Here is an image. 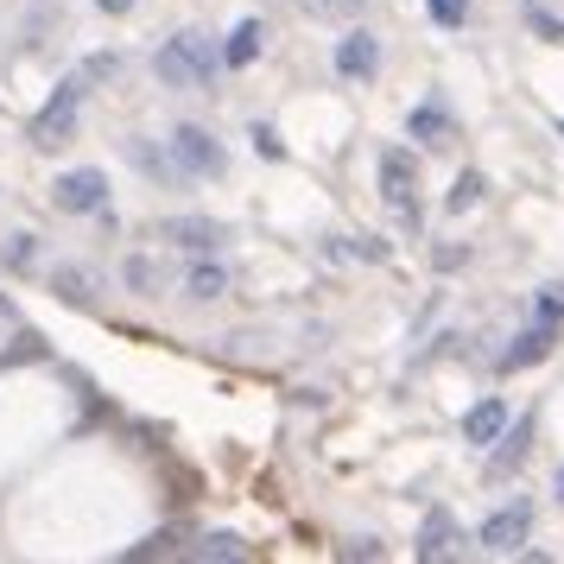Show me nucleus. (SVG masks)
<instances>
[{
    "mask_svg": "<svg viewBox=\"0 0 564 564\" xmlns=\"http://www.w3.org/2000/svg\"><path fill=\"white\" fill-rule=\"evenodd\" d=\"M153 77L172 89V96H191V89H216V77H223V45L209 39V32L184 26L172 32L165 45L153 52Z\"/></svg>",
    "mask_w": 564,
    "mask_h": 564,
    "instance_id": "obj_1",
    "label": "nucleus"
},
{
    "mask_svg": "<svg viewBox=\"0 0 564 564\" xmlns=\"http://www.w3.org/2000/svg\"><path fill=\"white\" fill-rule=\"evenodd\" d=\"M83 102H89V83L70 70V77H64L52 96H45V108L32 115L26 140L39 147V153H64V147H77V133H83Z\"/></svg>",
    "mask_w": 564,
    "mask_h": 564,
    "instance_id": "obj_2",
    "label": "nucleus"
},
{
    "mask_svg": "<svg viewBox=\"0 0 564 564\" xmlns=\"http://www.w3.org/2000/svg\"><path fill=\"white\" fill-rule=\"evenodd\" d=\"M165 147H172V165H178L184 184H223L229 178V147H223V133L204 128V121H178Z\"/></svg>",
    "mask_w": 564,
    "mask_h": 564,
    "instance_id": "obj_3",
    "label": "nucleus"
},
{
    "mask_svg": "<svg viewBox=\"0 0 564 564\" xmlns=\"http://www.w3.org/2000/svg\"><path fill=\"white\" fill-rule=\"evenodd\" d=\"M375 184H381V204L393 209L406 229H425V209H419V159H412L406 147H381Z\"/></svg>",
    "mask_w": 564,
    "mask_h": 564,
    "instance_id": "obj_4",
    "label": "nucleus"
},
{
    "mask_svg": "<svg viewBox=\"0 0 564 564\" xmlns=\"http://www.w3.org/2000/svg\"><path fill=\"white\" fill-rule=\"evenodd\" d=\"M153 241L178 248V254H223L235 241V229L223 216H204V209H184V216H159L153 223Z\"/></svg>",
    "mask_w": 564,
    "mask_h": 564,
    "instance_id": "obj_5",
    "label": "nucleus"
},
{
    "mask_svg": "<svg viewBox=\"0 0 564 564\" xmlns=\"http://www.w3.org/2000/svg\"><path fill=\"white\" fill-rule=\"evenodd\" d=\"M108 197H115V191H108L102 165H70V172L52 178V209L57 216H102Z\"/></svg>",
    "mask_w": 564,
    "mask_h": 564,
    "instance_id": "obj_6",
    "label": "nucleus"
},
{
    "mask_svg": "<svg viewBox=\"0 0 564 564\" xmlns=\"http://www.w3.org/2000/svg\"><path fill=\"white\" fill-rule=\"evenodd\" d=\"M527 539H533V501L527 495H513L508 508H495L476 527V545H482L488 558H513V552H527Z\"/></svg>",
    "mask_w": 564,
    "mask_h": 564,
    "instance_id": "obj_7",
    "label": "nucleus"
},
{
    "mask_svg": "<svg viewBox=\"0 0 564 564\" xmlns=\"http://www.w3.org/2000/svg\"><path fill=\"white\" fill-rule=\"evenodd\" d=\"M330 70L343 83H356V89H368V83L381 77V39L368 26H343L330 45Z\"/></svg>",
    "mask_w": 564,
    "mask_h": 564,
    "instance_id": "obj_8",
    "label": "nucleus"
},
{
    "mask_svg": "<svg viewBox=\"0 0 564 564\" xmlns=\"http://www.w3.org/2000/svg\"><path fill=\"white\" fill-rule=\"evenodd\" d=\"M45 285L77 311H96L108 299V280L96 273V267H83V260H52V267H45Z\"/></svg>",
    "mask_w": 564,
    "mask_h": 564,
    "instance_id": "obj_9",
    "label": "nucleus"
},
{
    "mask_svg": "<svg viewBox=\"0 0 564 564\" xmlns=\"http://www.w3.org/2000/svg\"><path fill=\"white\" fill-rule=\"evenodd\" d=\"M229 285H235V267L223 254H191V267H184V305H223L229 299Z\"/></svg>",
    "mask_w": 564,
    "mask_h": 564,
    "instance_id": "obj_10",
    "label": "nucleus"
},
{
    "mask_svg": "<svg viewBox=\"0 0 564 564\" xmlns=\"http://www.w3.org/2000/svg\"><path fill=\"white\" fill-rule=\"evenodd\" d=\"M121 159H128L153 191H184L178 165H172V147H159L153 133H128V140H121Z\"/></svg>",
    "mask_w": 564,
    "mask_h": 564,
    "instance_id": "obj_11",
    "label": "nucleus"
},
{
    "mask_svg": "<svg viewBox=\"0 0 564 564\" xmlns=\"http://www.w3.org/2000/svg\"><path fill=\"white\" fill-rule=\"evenodd\" d=\"M406 140L412 147H425V153L457 147V115L444 108V96H425L419 108H406Z\"/></svg>",
    "mask_w": 564,
    "mask_h": 564,
    "instance_id": "obj_12",
    "label": "nucleus"
},
{
    "mask_svg": "<svg viewBox=\"0 0 564 564\" xmlns=\"http://www.w3.org/2000/svg\"><path fill=\"white\" fill-rule=\"evenodd\" d=\"M533 437H539V419H533V412H527V419H513L508 432H501L495 444H488V463H482V469H488V482H508L513 469H520V463L533 457Z\"/></svg>",
    "mask_w": 564,
    "mask_h": 564,
    "instance_id": "obj_13",
    "label": "nucleus"
},
{
    "mask_svg": "<svg viewBox=\"0 0 564 564\" xmlns=\"http://www.w3.org/2000/svg\"><path fill=\"white\" fill-rule=\"evenodd\" d=\"M412 552L432 564V558H457V552H469V539H463L457 513L451 508H432L425 520H419V539H412Z\"/></svg>",
    "mask_w": 564,
    "mask_h": 564,
    "instance_id": "obj_14",
    "label": "nucleus"
},
{
    "mask_svg": "<svg viewBox=\"0 0 564 564\" xmlns=\"http://www.w3.org/2000/svg\"><path fill=\"white\" fill-rule=\"evenodd\" d=\"M558 330L564 324H527V330L513 336L508 349H501V361H495V368H501V375H520V368H539V361L552 356V349H558Z\"/></svg>",
    "mask_w": 564,
    "mask_h": 564,
    "instance_id": "obj_15",
    "label": "nucleus"
},
{
    "mask_svg": "<svg viewBox=\"0 0 564 564\" xmlns=\"http://www.w3.org/2000/svg\"><path fill=\"white\" fill-rule=\"evenodd\" d=\"M501 432H508V400H501V393H488V400H476V406L463 412V444L488 451Z\"/></svg>",
    "mask_w": 564,
    "mask_h": 564,
    "instance_id": "obj_16",
    "label": "nucleus"
},
{
    "mask_svg": "<svg viewBox=\"0 0 564 564\" xmlns=\"http://www.w3.org/2000/svg\"><path fill=\"white\" fill-rule=\"evenodd\" d=\"M260 52H267V20H235L223 39V70H248L260 64Z\"/></svg>",
    "mask_w": 564,
    "mask_h": 564,
    "instance_id": "obj_17",
    "label": "nucleus"
},
{
    "mask_svg": "<svg viewBox=\"0 0 564 564\" xmlns=\"http://www.w3.org/2000/svg\"><path fill=\"white\" fill-rule=\"evenodd\" d=\"M184 558H197V564H241V558H254V545H248L241 533H191Z\"/></svg>",
    "mask_w": 564,
    "mask_h": 564,
    "instance_id": "obj_18",
    "label": "nucleus"
},
{
    "mask_svg": "<svg viewBox=\"0 0 564 564\" xmlns=\"http://www.w3.org/2000/svg\"><path fill=\"white\" fill-rule=\"evenodd\" d=\"M121 285H128L133 299H159V292L172 285V267L153 260V254H128V260H121Z\"/></svg>",
    "mask_w": 564,
    "mask_h": 564,
    "instance_id": "obj_19",
    "label": "nucleus"
},
{
    "mask_svg": "<svg viewBox=\"0 0 564 564\" xmlns=\"http://www.w3.org/2000/svg\"><path fill=\"white\" fill-rule=\"evenodd\" d=\"M184 539H191V527H165V533H147L140 545H128L121 558H128V564H147V558H178V552H184Z\"/></svg>",
    "mask_w": 564,
    "mask_h": 564,
    "instance_id": "obj_20",
    "label": "nucleus"
},
{
    "mask_svg": "<svg viewBox=\"0 0 564 564\" xmlns=\"http://www.w3.org/2000/svg\"><path fill=\"white\" fill-rule=\"evenodd\" d=\"M0 267H7V273H45V267H39V235H7V241H0Z\"/></svg>",
    "mask_w": 564,
    "mask_h": 564,
    "instance_id": "obj_21",
    "label": "nucleus"
},
{
    "mask_svg": "<svg viewBox=\"0 0 564 564\" xmlns=\"http://www.w3.org/2000/svg\"><path fill=\"white\" fill-rule=\"evenodd\" d=\"M482 197H488V178H482V172H463V178L451 184V197H444V209H451V216H469V209L482 204Z\"/></svg>",
    "mask_w": 564,
    "mask_h": 564,
    "instance_id": "obj_22",
    "label": "nucleus"
},
{
    "mask_svg": "<svg viewBox=\"0 0 564 564\" xmlns=\"http://www.w3.org/2000/svg\"><path fill=\"white\" fill-rule=\"evenodd\" d=\"M248 140H254V153L267 159V165H285V140L273 121H248Z\"/></svg>",
    "mask_w": 564,
    "mask_h": 564,
    "instance_id": "obj_23",
    "label": "nucleus"
},
{
    "mask_svg": "<svg viewBox=\"0 0 564 564\" xmlns=\"http://www.w3.org/2000/svg\"><path fill=\"white\" fill-rule=\"evenodd\" d=\"M425 13H432L437 32H463L469 26V0H425Z\"/></svg>",
    "mask_w": 564,
    "mask_h": 564,
    "instance_id": "obj_24",
    "label": "nucleus"
},
{
    "mask_svg": "<svg viewBox=\"0 0 564 564\" xmlns=\"http://www.w3.org/2000/svg\"><path fill=\"white\" fill-rule=\"evenodd\" d=\"M77 77L83 83H115V77H121V52H89L77 64Z\"/></svg>",
    "mask_w": 564,
    "mask_h": 564,
    "instance_id": "obj_25",
    "label": "nucleus"
},
{
    "mask_svg": "<svg viewBox=\"0 0 564 564\" xmlns=\"http://www.w3.org/2000/svg\"><path fill=\"white\" fill-rule=\"evenodd\" d=\"M533 317H539V324H564V280L539 285V299H533Z\"/></svg>",
    "mask_w": 564,
    "mask_h": 564,
    "instance_id": "obj_26",
    "label": "nucleus"
},
{
    "mask_svg": "<svg viewBox=\"0 0 564 564\" xmlns=\"http://www.w3.org/2000/svg\"><path fill=\"white\" fill-rule=\"evenodd\" d=\"M527 26H533L545 45H564V20L558 13H545V7H533V0H527Z\"/></svg>",
    "mask_w": 564,
    "mask_h": 564,
    "instance_id": "obj_27",
    "label": "nucleus"
},
{
    "mask_svg": "<svg viewBox=\"0 0 564 564\" xmlns=\"http://www.w3.org/2000/svg\"><path fill=\"white\" fill-rule=\"evenodd\" d=\"M343 558H387V545L375 533H356V539H343Z\"/></svg>",
    "mask_w": 564,
    "mask_h": 564,
    "instance_id": "obj_28",
    "label": "nucleus"
},
{
    "mask_svg": "<svg viewBox=\"0 0 564 564\" xmlns=\"http://www.w3.org/2000/svg\"><path fill=\"white\" fill-rule=\"evenodd\" d=\"M368 0H305V13H317V20H336V13H361Z\"/></svg>",
    "mask_w": 564,
    "mask_h": 564,
    "instance_id": "obj_29",
    "label": "nucleus"
},
{
    "mask_svg": "<svg viewBox=\"0 0 564 564\" xmlns=\"http://www.w3.org/2000/svg\"><path fill=\"white\" fill-rule=\"evenodd\" d=\"M437 273H451V267H463V260H469V248H463V241H457V248H437Z\"/></svg>",
    "mask_w": 564,
    "mask_h": 564,
    "instance_id": "obj_30",
    "label": "nucleus"
},
{
    "mask_svg": "<svg viewBox=\"0 0 564 564\" xmlns=\"http://www.w3.org/2000/svg\"><path fill=\"white\" fill-rule=\"evenodd\" d=\"M96 7H102V13H115V20H121V13H133V0H96Z\"/></svg>",
    "mask_w": 564,
    "mask_h": 564,
    "instance_id": "obj_31",
    "label": "nucleus"
},
{
    "mask_svg": "<svg viewBox=\"0 0 564 564\" xmlns=\"http://www.w3.org/2000/svg\"><path fill=\"white\" fill-rule=\"evenodd\" d=\"M552 495H558V501H564V463H558V476H552Z\"/></svg>",
    "mask_w": 564,
    "mask_h": 564,
    "instance_id": "obj_32",
    "label": "nucleus"
},
{
    "mask_svg": "<svg viewBox=\"0 0 564 564\" xmlns=\"http://www.w3.org/2000/svg\"><path fill=\"white\" fill-rule=\"evenodd\" d=\"M558 133H564V115H558Z\"/></svg>",
    "mask_w": 564,
    "mask_h": 564,
    "instance_id": "obj_33",
    "label": "nucleus"
}]
</instances>
